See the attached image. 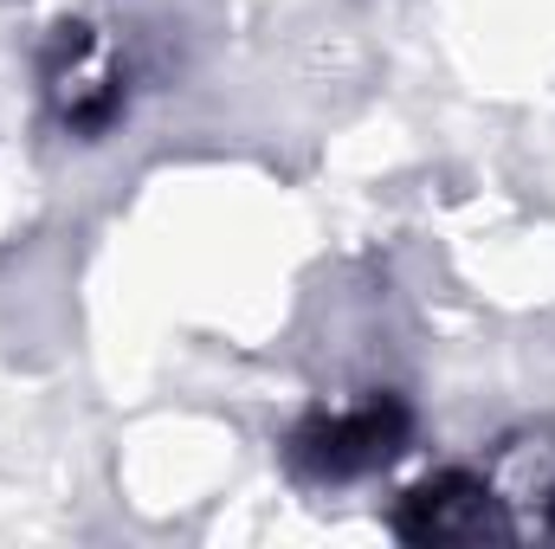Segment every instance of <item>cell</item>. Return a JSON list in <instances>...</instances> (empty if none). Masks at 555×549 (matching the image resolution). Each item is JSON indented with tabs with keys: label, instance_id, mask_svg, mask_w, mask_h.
<instances>
[{
	"label": "cell",
	"instance_id": "7a4b0ae2",
	"mask_svg": "<svg viewBox=\"0 0 555 549\" xmlns=\"http://www.w3.org/2000/svg\"><path fill=\"white\" fill-rule=\"evenodd\" d=\"M498 491L478 478H433L420 485L401 511V537L414 544H472V537H498Z\"/></svg>",
	"mask_w": 555,
	"mask_h": 549
},
{
	"label": "cell",
	"instance_id": "6da1fadb",
	"mask_svg": "<svg viewBox=\"0 0 555 549\" xmlns=\"http://www.w3.org/2000/svg\"><path fill=\"white\" fill-rule=\"evenodd\" d=\"M401 439V408L395 401H362V408L323 413L317 426H304L297 439V459L323 478H349V472H369L395 452Z\"/></svg>",
	"mask_w": 555,
	"mask_h": 549
}]
</instances>
